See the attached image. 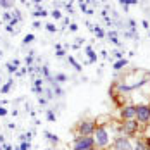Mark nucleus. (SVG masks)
I'll return each instance as SVG.
<instances>
[{"label":"nucleus","mask_w":150,"mask_h":150,"mask_svg":"<svg viewBox=\"0 0 150 150\" xmlns=\"http://www.w3.org/2000/svg\"><path fill=\"white\" fill-rule=\"evenodd\" d=\"M47 83L50 85V88L54 90V95H55L57 98H60V97H64V95H66V91H64V88H62V86H60L59 83H57V81L54 79V76H52V78H50V79H48Z\"/></svg>","instance_id":"obj_8"},{"label":"nucleus","mask_w":150,"mask_h":150,"mask_svg":"<svg viewBox=\"0 0 150 150\" xmlns=\"http://www.w3.org/2000/svg\"><path fill=\"white\" fill-rule=\"evenodd\" d=\"M79 11L83 12V14H86V11H88V4L85 2V4H79Z\"/></svg>","instance_id":"obj_39"},{"label":"nucleus","mask_w":150,"mask_h":150,"mask_svg":"<svg viewBox=\"0 0 150 150\" xmlns=\"http://www.w3.org/2000/svg\"><path fill=\"white\" fill-rule=\"evenodd\" d=\"M2 85H4V81H2V76H0V86H2Z\"/></svg>","instance_id":"obj_56"},{"label":"nucleus","mask_w":150,"mask_h":150,"mask_svg":"<svg viewBox=\"0 0 150 150\" xmlns=\"http://www.w3.org/2000/svg\"><path fill=\"white\" fill-rule=\"evenodd\" d=\"M45 30L48 31V33H57V31H59V28H57L55 24H52V23H48V24H45Z\"/></svg>","instance_id":"obj_31"},{"label":"nucleus","mask_w":150,"mask_h":150,"mask_svg":"<svg viewBox=\"0 0 150 150\" xmlns=\"http://www.w3.org/2000/svg\"><path fill=\"white\" fill-rule=\"evenodd\" d=\"M97 128V121L93 119H83L76 124V135L79 136H93Z\"/></svg>","instance_id":"obj_3"},{"label":"nucleus","mask_w":150,"mask_h":150,"mask_svg":"<svg viewBox=\"0 0 150 150\" xmlns=\"http://www.w3.org/2000/svg\"><path fill=\"white\" fill-rule=\"evenodd\" d=\"M126 30H129V31H136V28H138V23H136L135 19H128L126 21Z\"/></svg>","instance_id":"obj_25"},{"label":"nucleus","mask_w":150,"mask_h":150,"mask_svg":"<svg viewBox=\"0 0 150 150\" xmlns=\"http://www.w3.org/2000/svg\"><path fill=\"white\" fill-rule=\"evenodd\" d=\"M33 28H35V30H42V21H38V19L33 21Z\"/></svg>","instance_id":"obj_40"},{"label":"nucleus","mask_w":150,"mask_h":150,"mask_svg":"<svg viewBox=\"0 0 150 150\" xmlns=\"http://www.w3.org/2000/svg\"><path fill=\"white\" fill-rule=\"evenodd\" d=\"M112 150H133V142L131 138L124 135H117L112 140Z\"/></svg>","instance_id":"obj_6"},{"label":"nucleus","mask_w":150,"mask_h":150,"mask_svg":"<svg viewBox=\"0 0 150 150\" xmlns=\"http://www.w3.org/2000/svg\"><path fill=\"white\" fill-rule=\"evenodd\" d=\"M149 105H150V104H149Z\"/></svg>","instance_id":"obj_61"},{"label":"nucleus","mask_w":150,"mask_h":150,"mask_svg":"<svg viewBox=\"0 0 150 150\" xmlns=\"http://www.w3.org/2000/svg\"><path fill=\"white\" fill-rule=\"evenodd\" d=\"M91 14H95V11H93V9H88V11H86V16H91Z\"/></svg>","instance_id":"obj_52"},{"label":"nucleus","mask_w":150,"mask_h":150,"mask_svg":"<svg viewBox=\"0 0 150 150\" xmlns=\"http://www.w3.org/2000/svg\"><path fill=\"white\" fill-rule=\"evenodd\" d=\"M142 26H143L145 30H149V31H150V23L147 21V19H143V21H142Z\"/></svg>","instance_id":"obj_42"},{"label":"nucleus","mask_w":150,"mask_h":150,"mask_svg":"<svg viewBox=\"0 0 150 150\" xmlns=\"http://www.w3.org/2000/svg\"><path fill=\"white\" fill-rule=\"evenodd\" d=\"M0 9H4V11L16 9V0H0Z\"/></svg>","instance_id":"obj_13"},{"label":"nucleus","mask_w":150,"mask_h":150,"mask_svg":"<svg viewBox=\"0 0 150 150\" xmlns=\"http://www.w3.org/2000/svg\"><path fill=\"white\" fill-rule=\"evenodd\" d=\"M76 43H78V45L81 47L83 43H85V40H83V38H76Z\"/></svg>","instance_id":"obj_48"},{"label":"nucleus","mask_w":150,"mask_h":150,"mask_svg":"<svg viewBox=\"0 0 150 150\" xmlns=\"http://www.w3.org/2000/svg\"><path fill=\"white\" fill-rule=\"evenodd\" d=\"M5 67H7V73H9V74H16V71L19 69V67H16L12 62H7V66H5Z\"/></svg>","instance_id":"obj_30"},{"label":"nucleus","mask_w":150,"mask_h":150,"mask_svg":"<svg viewBox=\"0 0 150 150\" xmlns=\"http://www.w3.org/2000/svg\"><path fill=\"white\" fill-rule=\"evenodd\" d=\"M47 102H48V100H47L45 97H38V104L40 105H47Z\"/></svg>","instance_id":"obj_43"},{"label":"nucleus","mask_w":150,"mask_h":150,"mask_svg":"<svg viewBox=\"0 0 150 150\" xmlns=\"http://www.w3.org/2000/svg\"><path fill=\"white\" fill-rule=\"evenodd\" d=\"M2 55H4V52H2V50H0V59H2Z\"/></svg>","instance_id":"obj_57"},{"label":"nucleus","mask_w":150,"mask_h":150,"mask_svg":"<svg viewBox=\"0 0 150 150\" xmlns=\"http://www.w3.org/2000/svg\"><path fill=\"white\" fill-rule=\"evenodd\" d=\"M88 150H98V149H97V147H93V149H88Z\"/></svg>","instance_id":"obj_58"},{"label":"nucleus","mask_w":150,"mask_h":150,"mask_svg":"<svg viewBox=\"0 0 150 150\" xmlns=\"http://www.w3.org/2000/svg\"><path fill=\"white\" fill-rule=\"evenodd\" d=\"M43 97H45L47 100H52V98H55V95H54V90H52L50 86H48V88H45V95H43Z\"/></svg>","instance_id":"obj_29"},{"label":"nucleus","mask_w":150,"mask_h":150,"mask_svg":"<svg viewBox=\"0 0 150 150\" xmlns=\"http://www.w3.org/2000/svg\"><path fill=\"white\" fill-rule=\"evenodd\" d=\"M42 2L43 0H31V4H35V5H42Z\"/></svg>","instance_id":"obj_49"},{"label":"nucleus","mask_w":150,"mask_h":150,"mask_svg":"<svg viewBox=\"0 0 150 150\" xmlns=\"http://www.w3.org/2000/svg\"><path fill=\"white\" fill-rule=\"evenodd\" d=\"M9 114V109H5L4 105H0V117H5Z\"/></svg>","instance_id":"obj_38"},{"label":"nucleus","mask_w":150,"mask_h":150,"mask_svg":"<svg viewBox=\"0 0 150 150\" xmlns=\"http://www.w3.org/2000/svg\"><path fill=\"white\" fill-rule=\"evenodd\" d=\"M33 64H35V50H30V52L26 54V57H24V66L30 67Z\"/></svg>","instance_id":"obj_15"},{"label":"nucleus","mask_w":150,"mask_h":150,"mask_svg":"<svg viewBox=\"0 0 150 150\" xmlns=\"http://www.w3.org/2000/svg\"><path fill=\"white\" fill-rule=\"evenodd\" d=\"M149 36H150V31H149Z\"/></svg>","instance_id":"obj_60"},{"label":"nucleus","mask_w":150,"mask_h":150,"mask_svg":"<svg viewBox=\"0 0 150 150\" xmlns=\"http://www.w3.org/2000/svg\"><path fill=\"white\" fill-rule=\"evenodd\" d=\"M100 55H102L104 59H109V52H107V50H102V52H100Z\"/></svg>","instance_id":"obj_47"},{"label":"nucleus","mask_w":150,"mask_h":150,"mask_svg":"<svg viewBox=\"0 0 150 150\" xmlns=\"http://www.w3.org/2000/svg\"><path fill=\"white\" fill-rule=\"evenodd\" d=\"M33 140V131H26L21 135V142H31Z\"/></svg>","instance_id":"obj_28"},{"label":"nucleus","mask_w":150,"mask_h":150,"mask_svg":"<svg viewBox=\"0 0 150 150\" xmlns=\"http://www.w3.org/2000/svg\"><path fill=\"white\" fill-rule=\"evenodd\" d=\"M11 12H12V19H16L17 23H23V14H21L19 9H12Z\"/></svg>","instance_id":"obj_26"},{"label":"nucleus","mask_w":150,"mask_h":150,"mask_svg":"<svg viewBox=\"0 0 150 150\" xmlns=\"http://www.w3.org/2000/svg\"><path fill=\"white\" fill-rule=\"evenodd\" d=\"M26 73H28V69H26V66H24V67H19V69L16 71V76H17V78H21V76H24Z\"/></svg>","instance_id":"obj_35"},{"label":"nucleus","mask_w":150,"mask_h":150,"mask_svg":"<svg viewBox=\"0 0 150 150\" xmlns=\"http://www.w3.org/2000/svg\"><path fill=\"white\" fill-rule=\"evenodd\" d=\"M93 140H95V147L98 150H105L110 145V133H109L105 124H97L95 133H93Z\"/></svg>","instance_id":"obj_1"},{"label":"nucleus","mask_w":150,"mask_h":150,"mask_svg":"<svg viewBox=\"0 0 150 150\" xmlns=\"http://www.w3.org/2000/svg\"><path fill=\"white\" fill-rule=\"evenodd\" d=\"M0 150H4V149H2V145H0Z\"/></svg>","instance_id":"obj_59"},{"label":"nucleus","mask_w":150,"mask_h":150,"mask_svg":"<svg viewBox=\"0 0 150 150\" xmlns=\"http://www.w3.org/2000/svg\"><path fill=\"white\" fill-rule=\"evenodd\" d=\"M93 33H95V36H97L98 40H104V38H105V30L102 28V26H98V24H95Z\"/></svg>","instance_id":"obj_16"},{"label":"nucleus","mask_w":150,"mask_h":150,"mask_svg":"<svg viewBox=\"0 0 150 150\" xmlns=\"http://www.w3.org/2000/svg\"><path fill=\"white\" fill-rule=\"evenodd\" d=\"M128 64H129V60L126 59V57H124V59H119V60H114V62H112V69H114V71H122Z\"/></svg>","instance_id":"obj_12"},{"label":"nucleus","mask_w":150,"mask_h":150,"mask_svg":"<svg viewBox=\"0 0 150 150\" xmlns=\"http://www.w3.org/2000/svg\"><path fill=\"white\" fill-rule=\"evenodd\" d=\"M12 86H14V78L11 76V78H9V79H7V81L0 86V93H2V95H7L9 91L12 90Z\"/></svg>","instance_id":"obj_11"},{"label":"nucleus","mask_w":150,"mask_h":150,"mask_svg":"<svg viewBox=\"0 0 150 150\" xmlns=\"http://www.w3.org/2000/svg\"><path fill=\"white\" fill-rule=\"evenodd\" d=\"M11 62L14 64L16 67H21V60H19V59H12V60H11Z\"/></svg>","instance_id":"obj_46"},{"label":"nucleus","mask_w":150,"mask_h":150,"mask_svg":"<svg viewBox=\"0 0 150 150\" xmlns=\"http://www.w3.org/2000/svg\"><path fill=\"white\" fill-rule=\"evenodd\" d=\"M62 23H64V26H62V28H66V26H69V24H71L69 17H62Z\"/></svg>","instance_id":"obj_44"},{"label":"nucleus","mask_w":150,"mask_h":150,"mask_svg":"<svg viewBox=\"0 0 150 150\" xmlns=\"http://www.w3.org/2000/svg\"><path fill=\"white\" fill-rule=\"evenodd\" d=\"M11 19H12V12H11V11H5V12L2 14V21H5V23H9Z\"/></svg>","instance_id":"obj_34"},{"label":"nucleus","mask_w":150,"mask_h":150,"mask_svg":"<svg viewBox=\"0 0 150 150\" xmlns=\"http://www.w3.org/2000/svg\"><path fill=\"white\" fill-rule=\"evenodd\" d=\"M78 2H79V4H85V2H86V0H78Z\"/></svg>","instance_id":"obj_55"},{"label":"nucleus","mask_w":150,"mask_h":150,"mask_svg":"<svg viewBox=\"0 0 150 150\" xmlns=\"http://www.w3.org/2000/svg\"><path fill=\"white\" fill-rule=\"evenodd\" d=\"M7 128H9V129H16V124H14V122H9V124H7Z\"/></svg>","instance_id":"obj_50"},{"label":"nucleus","mask_w":150,"mask_h":150,"mask_svg":"<svg viewBox=\"0 0 150 150\" xmlns=\"http://www.w3.org/2000/svg\"><path fill=\"white\" fill-rule=\"evenodd\" d=\"M135 114H136V105H135V104H124L122 107H119L121 121L135 119Z\"/></svg>","instance_id":"obj_7"},{"label":"nucleus","mask_w":150,"mask_h":150,"mask_svg":"<svg viewBox=\"0 0 150 150\" xmlns=\"http://www.w3.org/2000/svg\"><path fill=\"white\" fill-rule=\"evenodd\" d=\"M19 150H31V142H21L19 143Z\"/></svg>","instance_id":"obj_33"},{"label":"nucleus","mask_w":150,"mask_h":150,"mask_svg":"<svg viewBox=\"0 0 150 150\" xmlns=\"http://www.w3.org/2000/svg\"><path fill=\"white\" fill-rule=\"evenodd\" d=\"M50 16H52V17H54L55 21H59V19H62V12H60L59 9H54V11L50 12Z\"/></svg>","instance_id":"obj_32"},{"label":"nucleus","mask_w":150,"mask_h":150,"mask_svg":"<svg viewBox=\"0 0 150 150\" xmlns=\"http://www.w3.org/2000/svg\"><path fill=\"white\" fill-rule=\"evenodd\" d=\"M112 54V59L114 60H119V59H124V52L121 50V48H116V50H112L110 52Z\"/></svg>","instance_id":"obj_24"},{"label":"nucleus","mask_w":150,"mask_h":150,"mask_svg":"<svg viewBox=\"0 0 150 150\" xmlns=\"http://www.w3.org/2000/svg\"><path fill=\"white\" fill-rule=\"evenodd\" d=\"M43 150H55V147H48V149H43Z\"/></svg>","instance_id":"obj_54"},{"label":"nucleus","mask_w":150,"mask_h":150,"mask_svg":"<svg viewBox=\"0 0 150 150\" xmlns=\"http://www.w3.org/2000/svg\"><path fill=\"white\" fill-rule=\"evenodd\" d=\"M67 62L74 67V71H78V73H81V71H83V66H81V64H79L74 57H73V55H67Z\"/></svg>","instance_id":"obj_14"},{"label":"nucleus","mask_w":150,"mask_h":150,"mask_svg":"<svg viewBox=\"0 0 150 150\" xmlns=\"http://www.w3.org/2000/svg\"><path fill=\"white\" fill-rule=\"evenodd\" d=\"M121 4V7H129V5H136L138 0H117Z\"/></svg>","instance_id":"obj_27"},{"label":"nucleus","mask_w":150,"mask_h":150,"mask_svg":"<svg viewBox=\"0 0 150 150\" xmlns=\"http://www.w3.org/2000/svg\"><path fill=\"white\" fill-rule=\"evenodd\" d=\"M64 9H66V12H67V14H74V9H73V2L66 4V5H64Z\"/></svg>","instance_id":"obj_36"},{"label":"nucleus","mask_w":150,"mask_h":150,"mask_svg":"<svg viewBox=\"0 0 150 150\" xmlns=\"http://www.w3.org/2000/svg\"><path fill=\"white\" fill-rule=\"evenodd\" d=\"M136 105V114L135 119L140 122V124H149L150 122V105L149 104H135Z\"/></svg>","instance_id":"obj_5"},{"label":"nucleus","mask_w":150,"mask_h":150,"mask_svg":"<svg viewBox=\"0 0 150 150\" xmlns=\"http://www.w3.org/2000/svg\"><path fill=\"white\" fill-rule=\"evenodd\" d=\"M66 54H67V52H66L64 48H59V50H55V57H57V59H62V57H66Z\"/></svg>","instance_id":"obj_37"},{"label":"nucleus","mask_w":150,"mask_h":150,"mask_svg":"<svg viewBox=\"0 0 150 150\" xmlns=\"http://www.w3.org/2000/svg\"><path fill=\"white\" fill-rule=\"evenodd\" d=\"M54 79H55L59 85H64L69 78H67V74H64V73H55V74H54Z\"/></svg>","instance_id":"obj_19"},{"label":"nucleus","mask_w":150,"mask_h":150,"mask_svg":"<svg viewBox=\"0 0 150 150\" xmlns=\"http://www.w3.org/2000/svg\"><path fill=\"white\" fill-rule=\"evenodd\" d=\"M4 143H5V136L0 135V145H4Z\"/></svg>","instance_id":"obj_51"},{"label":"nucleus","mask_w":150,"mask_h":150,"mask_svg":"<svg viewBox=\"0 0 150 150\" xmlns=\"http://www.w3.org/2000/svg\"><path fill=\"white\" fill-rule=\"evenodd\" d=\"M71 48H74V50H78V48H79V45H78V43H73V45H71Z\"/></svg>","instance_id":"obj_53"},{"label":"nucleus","mask_w":150,"mask_h":150,"mask_svg":"<svg viewBox=\"0 0 150 150\" xmlns=\"http://www.w3.org/2000/svg\"><path fill=\"white\" fill-rule=\"evenodd\" d=\"M43 138H45L47 142H50L54 147H57L60 143V138L55 135V133H52V131H43Z\"/></svg>","instance_id":"obj_10"},{"label":"nucleus","mask_w":150,"mask_h":150,"mask_svg":"<svg viewBox=\"0 0 150 150\" xmlns=\"http://www.w3.org/2000/svg\"><path fill=\"white\" fill-rule=\"evenodd\" d=\"M2 149H4V150H12V145H11V143H7V142H5V143H4V145H2Z\"/></svg>","instance_id":"obj_45"},{"label":"nucleus","mask_w":150,"mask_h":150,"mask_svg":"<svg viewBox=\"0 0 150 150\" xmlns=\"http://www.w3.org/2000/svg\"><path fill=\"white\" fill-rule=\"evenodd\" d=\"M140 122L136 119H129V121H122V122H119V135H124L128 136V138H133V136L138 135V131H140Z\"/></svg>","instance_id":"obj_2"},{"label":"nucleus","mask_w":150,"mask_h":150,"mask_svg":"<svg viewBox=\"0 0 150 150\" xmlns=\"http://www.w3.org/2000/svg\"><path fill=\"white\" fill-rule=\"evenodd\" d=\"M52 73H50V67H48V66H42V78H43V79H45V81H48V79H50V78H52Z\"/></svg>","instance_id":"obj_20"},{"label":"nucleus","mask_w":150,"mask_h":150,"mask_svg":"<svg viewBox=\"0 0 150 150\" xmlns=\"http://www.w3.org/2000/svg\"><path fill=\"white\" fill-rule=\"evenodd\" d=\"M133 150H147V147H145V142H143V138H136L135 143H133Z\"/></svg>","instance_id":"obj_18"},{"label":"nucleus","mask_w":150,"mask_h":150,"mask_svg":"<svg viewBox=\"0 0 150 150\" xmlns=\"http://www.w3.org/2000/svg\"><path fill=\"white\" fill-rule=\"evenodd\" d=\"M95 147V140L93 136H79L76 135L73 138V149L71 150H88Z\"/></svg>","instance_id":"obj_4"},{"label":"nucleus","mask_w":150,"mask_h":150,"mask_svg":"<svg viewBox=\"0 0 150 150\" xmlns=\"http://www.w3.org/2000/svg\"><path fill=\"white\" fill-rule=\"evenodd\" d=\"M85 55L88 57V59H86V64H95V62L98 60V54L93 50V47H91V45L85 47Z\"/></svg>","instance_id":"obj_9"},{"label":"nucleus","mask_w":150,"mask_h":150,"mask_svg":"<svg viewBox=\"0 0 150 150\" xmlns=\"http://www.w3.org/2000/svg\"><path fill=\"white\" fill-rule=\"evenodd\" d=\"M33 42H35V35H33V33H28V35H24V38H23V45H24V47L31 45Z\"/></svg>","instance_id":"obj_21"},{"label":"nucleus","mask_w":150,"mask_h":150,"mask_svg":"<svg viewBox=\"0 0 150 150\" xmlns=\"http://www.w3.org/2000/svg\"><path fill=\"white\" fill-rule=\"evenodd\" d=\"M45 117L48 122H55V119H57V116H55V112L52 110V109H47L45 110Z\"/></svg>","instance_id":"obj_22"},{"label":"nucleus","mask_w":150,"mask_h":150,"mask_svg":"<svg viewBox=\"0 0 150 150\" xmlns=\"http://www.w3.org/2000/svg\"><path fill=\"white\" fill-rule=\"evenodd\" d=\"M67 28H69V31H73V33H76V31H78V24H76V23H71V24H69Z\"/></svg>","instance_id":"obj_41"},{"label":"nucleus","mask_w":150,"mask_h":150,"mask_svg":"<svg viewBox=\"0 0 150 150\" xmlns=\"http://www.w3.org/2000/svg\"><path fill=\"white\" fill-rule=\"evenodd\" d=\"M33 86H36V88H43V86H45V79H43L42 76H36V78L33 79Z\"/></svg>","instance_id":"obj_23"},{"label":"nucleus","mask_w":150,"mask_h":150,"mask_svg":"<svg viewBox=\"0 0 150 150\" xmlns=\"http://www.w3.org/2000/svg\"><path fill=\"white\" fill-rule=\"evenodd\" d=\"M47 16H48V12H47L45 9L42 5H36V9L33 12V17H47Z\"/></svg>","instance_id":"obj_17"}]
</instances>
